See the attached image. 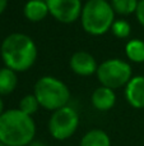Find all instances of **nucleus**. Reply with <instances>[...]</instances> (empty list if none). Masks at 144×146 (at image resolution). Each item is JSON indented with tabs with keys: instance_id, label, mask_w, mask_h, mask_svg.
I'll list each match as a JSON object with an SVG mask.
<instances>
[{
	"instance_id": "nucleus-1",
	"label": "nucleus",
	"mask_w": 144,
	"mask_h": 146,
	"mask_svg": "<svg viewBox=\"0 0 144 146\" xmlns=\"http://www.w3.org/2000/svg\"><path fill=\"white\" fill-rule=\"evenodd\" d=\"M37 46L26 33H10L3 40L0 55L5 67L14 72H26L37 59Z\"/></svg>"
},
{
	"instance_id": "nucleus-2",
	"label": "nucleus",
	"mask_w": 144,
	"mask_h": 146,
	"mask_svg": "<svg viewBox=\"0 0 144 146\" xmlns=\"http://www.w3.org/2000/svg\"><path fill=\"white\" fill-rule=\"evenodd\" d=\"M36 123L19 109H9L0 115V142L7 146H28L35 141Z\"/></svg>"
},
{
	"instance_id": "nucleus-3",
	"label": "nucleus",
	"mask_w": 144,
	"mask_h": 146,
	"mask_svg": "<svg viewBox=\"0 0 144 146\" xmlns=\"http://www.w3.org/2000/svg\"><path fill=\"white\" fill-rule=\"evenodd\" d=\"M82 27L92 36L105 35L115 22V12L107 0H88L81 15Z\"/></svg>"
},
{
	"instance_id": "nucleus-4",
	"label": "nucleus",
	"mask_w": 144,
	"mask_h": 146,
	"mask_svg": "<svg viewBox=\"0 0 144 146\" xmlns=\"http://www.w3.org/2000/svg\"><path fill=\"white\" fill-rule=\"evenodd\" d=\"M33 95L40 103V106L46 110H59L68 105L70 100L69 87L61 80L52 76H43L35 83Z\"/></svg>"
},
{
	"instance_id": "nucleus-5",
	"label": "nucleus",
	"mask_w": 144,
	"mask_h": 146,
	"mask_svg": "<svg viewBox=\"0 0 144 146\" xmlns=\"http://www.w3.org/2000/svg\"><path fill=\"white\" fill-rule=\"evenodd\" d=\"M96 74L101 86L116 90L129 83L133 78V69L128 62L114 58L102 62L97 68Z\"/></svg>"
},
{
	"instance_id": "nucleus-6",
	"label": "nucleus",
	"mask_w": 144,
	"mask_h": 146,
	"mask_svg": "<svg viewBox=\"0 0 144 146\" xmlns=\"http://www.w3.org/2000/svg\"><path fill=\"white\" fill-rule=\"evenodd\" d=\"M79 126V114L74 108L66 105L52 111L48 119V132L58 141H64L71 137Z\"/></svg>"
},
{
	"instance_id": "nucleus-7",
	"label": "nucleus",
	"mask_w": 144,
	"mask_h": 146,
	"mask_svg": "<svg viewBox=\"0 0 144 146\" xmlns=\"http://www.w3.org/2000/svg\"><path fill=\"white\" fill-rule=\"evenodd\" d=\"M51 17L61 23H73L82 15V0H46Z\"/></svg>"
},
{
	"instance_id": "nucleus-8",
	"label": "nucleus",
	"mask_w": 144,
	"mask_h": 146,
	"mask_svg": "<svg viewBox=\"0 0 144 146\" xmlns=\"http://www.w3.org/2000/svg\"><path fill=\"white\" fill-rule=\"evenodd\" d=\"M70 69L75 74L82 76V77H88L94 73H97V62L92 54L87 51H77L71 55L69 60Z\"/></svg>"
},
{
	"instance_id": "nucleus-9",
	"label": "nucleus",
	"mask_w": 144,
	"mask_h": 146,
	"mask_svg": "<svg viewBox=\"0 0 144 146\" xmlns=\"http://www.w3.org/2000/svg\"><path fill=\"white\" fill-rule=\"evenodd\" d=\"M125 99L135 109L144 108V76H134L125 86Z\"/></svg>"
},
{
	"instance_id": "nucleus-10",
	"label": "nucleus",
	"mask_w": 144,
	"mask_h": 146,
	"mask_svg": "<svg viewBox=\"0 0 144 146\" xmlns=\"http://www.w3.org/2000/svg\"><path fill=\"white\" fill-rule=\"evenodd\" d=\"M92 105L99 111H107L116 104V94L114 90L105 86H99L93 91L91 96Z\"/></svg>"
},
{
	"instance_id": "nucleus-11",
	"label": "nucleus",
	"mask_w": 144,
	"mask_h": 146,
	"mask_svg": "<svg viewBox=\"0 0 144 146\" xmlns=\"http://www.w3.org/2000/svg\"><path fill=\"white\" fill-rule=\"evenodd\" d=\"M23 13L31 22H41L50 14L46 0H28L23 8Z\"/></svg>"
},
{
	"instance_id": "nucleus-12",
	"label": "nucleus",
	"mask_w": 144,
	"mask_h": 146,
	"mask_svg": "<svg viewBox=\"0 0 144 146\" xmlns=\"http://www.w3.org/2000/svg\"><path fill=\"white\" fill-rule=\"evenodd\" d=\"M81 146H111V140L105 131L94 128L82 137Z\"/></svg>"
},
{
	"instance_id": "nucleus-13",
	"label": "nucleus",
	"mask_w": 144,
	"mask_h": 146,
	"mask_svg": "<svg viewBox=\"0 0 144 146\" xmlns=\"http://www.w3.org/2000/svg\"><path fill=\"white\" fill-rule=\"evenodd\" d=\"M18 85L17 72L7 68H0V95H9Z\"/></svg>"
},
{
	"instance_id": "nucleus-14",
	"label": "nucleus",
	"mask_w": 144,
	"mask_h": 146,
	"mask_svg": "<svg viewBox=\"0 0 144 146\" xmlns=\"http://www.w3.org/2000/svg\"><path fill=\"white\" fill-rule=\"evenodd\" d=\"M125 54L133 63H144V41L133 38L125 46Z\"/></svg>"
},
{
	"instance_id": "nucleus-15",
	"label": "nucleus",
	"mask_w": 144,
	"mask_h": 146,
	"mask_svg": "<svg viewBox=\"0 0 144 146\" xmlns=\"http://www.w3.org/2000/svg\"><path fill=\"white\" fill-rule=\"evenodd\" d=\"M138 3L139 0H111L110 4L115 13L120 15H130L137 12Z\"/></svg>"
},
{
	"instance_id": "nucleus-16",
	"label": "nucleus",
	"mask_w": 144,
	"mask_h": 146,
	"mask_svg": "<svg viewBox=\"0 0 144 146\" xmlns=\"http://www.w3.org/2000/svg\"><path fill=\"white\" fill-rule=\"evenodd\" d=\"M38 108H40L38 100L36 99V96L33 95V94H29V95H26L24 98L20 100L19 108L18 109H19L20 111H23L24 114H27V115L32 117L33 114L38 110Z\"/></svg>"
},
{
	"instance_id": "nucleus-17",
	"label": "nucleus",
	"mask_w": 144,
	"mask_h": 146,
	"mask_svg": "<svg viewBox=\"0 0 144 146\" xmlns=\"http://www.w3.org/2000/svg\"><path fill=\"white\" fill-rule=\"evenodd\" d=\"M111 31L114 36H116L117 38H126L132 33V26L125 19H115Z\"/></svg>"
},
{
	"instance_id": "nucleus-18",
	"label": "nucleus",
	"mask_w": 144,
	"mask_h": 146,
	"mask_svg": "<svg viewBox=\"0 0 144 146\" xmlns=\"http://www.w3.org/2000/svg\"><path fill=\"white\" fill-rule=\"evenodd\" d=\"M135 15H137L138 22L144 27V0H139L137 12H135Z\"/></svg>"
},
{
	"instance_id": "nucleus-19",
	"label": "nucleus",
	"mask_w": 144,
	"mask_h": 146,
	"mask_svg": "<svg viewBox=\"0 0 144 146\" xmlns=\"http://www.w3.org/2000/svg\"><path fill=\"white\" fill-rule=\"evenodd\" d=\"M7 7H8V0H0V14L7 9Z\"/></svg>"
},
{
	"instance_id": "nucleus-20",
	"label": "nucleus",
	"mask_w": 144,
	"mask_h": 146,
	"mask_svg": "<svg viewBox=\"0 0 144 146\" xmlns=\"http://www.w3.org/2000/svg\"><path fill=\"white\" fill-rule=\"evenodd\" d=\"M28 146H47V145L42 141H32Z\"/></svg>"
},
{
	"instance_id": "nucleus-21",
	"label": "nucleus",
	"mask_w": 144,
	"mask_h": 146,
	"mask_svg": "<svg viewBox=\"0 0 144 146\" xmlns=\"http://www.w3.org/2000/svg\"><path fill=\"white\" fill-rule=\"evenodd\" d=\"M4 111H5V110H4V103H3L1 98H0V115H1Z\"/></svg>"
},
{
	"instance_id": "nucleus-22",
	"label": "nucleus",
	"mask_w": 144,
	"mask_h": 146,
	"mask_svg": "<svg viewBox=\"0 0 144 146\" xmlns=\"http://www.w3.org/2000/svg\"><path fill=\"white\" fill-rule=\"evenodd\" d=\"M0 146H7V145H4V144H3V142H0Z\"/></svg>"
},
{
	"instance_id": "nucleus-23",
	"label": "nucleus",
	"mask_w": 144,
	"mask_h": 146,
	"mask_svg": "<svg viewBox=\"0 0 144 146\" xmlns=\"http://www.w3.org/2000/svg\"><path fill=\"white\" fill-rule=\"evenodd\" d=\"M87 1H88V0H87Z\"/></svg>"
}]
</instances>
